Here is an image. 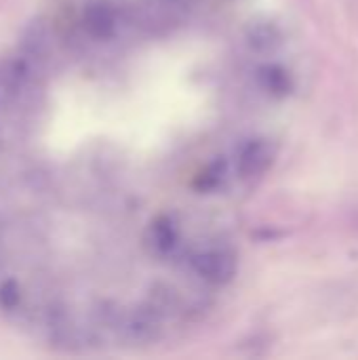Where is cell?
Masks as SVG:
<instances>
[{
    "instance_id": "1",
    "label": "cell",
    "mask_w": 358,
    "mask_h": 360,
    "mask_svg": "<svg viewBox=\"0 0 358 360\" xmlns=\"http://www.w3.org/2000/svg\"><path fill=\"white\" fill-rule=\"evenodd\" d=\"M232 0H68L0 57V314L65 348L192 327L234 281L224 202L276 162L219 133Z\"/></svg>"
}]
</instances>
